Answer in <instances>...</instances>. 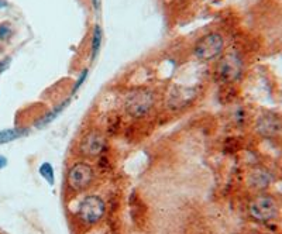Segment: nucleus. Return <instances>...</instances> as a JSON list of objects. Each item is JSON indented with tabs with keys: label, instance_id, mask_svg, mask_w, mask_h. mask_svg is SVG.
Masks as SVG:
<instances>
[{
	"label": "nucleus",
	"instance_id": "obj_17",
	"mask_svg": "<svg viewBox=\"0 0 282 234\" xmlns=\"http://www.w3.org/2000/svg\"><path fill=\"white\" fill-rule=\"evenodd\" d=\"M7 165V158L6 157L0 155V169H3Z\"/></svg>",
	"mask_w": 282,
	"mask_h": 234
},
{
	"label": "nucleus",
	"instance_id": "obj_5",
	"mask_svg": "<svg viewBox=\"0 0 282 234\" xmlns=\"http://www.w3.org/2000/svg\"><path fill=\"white\" fill-rule=\"evenodd\" d=\"M249 213L254 220L267 223L278 216V203L272 196L261 193L250 202Z\"/></svg>",
	"mask_w": 282,
	"mask_h": 234
},
{
	"label": "nucleus",
	"instance_id": "obj_8",
	"mask_svg": "<svg viewBox=\"0 0 282 234\" xmlns=\"http://www.w3.org/2000/svg\"><path fill=\"white\" fill-rule=\"evenodd\" d=\"M271 181H272L271 174L264 168L253 169L249 174V178H247L250 188L256 189V190H263V189L268 188Z\"/></svg>",
	"mask_w": 282,
	"mask_h": 234
},
{
	"label": "nucleus",
	"instance_id": "obj_1",
	"mask_svg": "<svg viewBox=\"0 0 282 234\" xmlns=\"http://www.w3.org/2000/svg\"><path fill=\"white\" fill-rule=\"evenodd\" d=\"M224 51L223 35L216 31H212L202 35L193 47V54L202 62H212L222 57Z\"/></svg>",
	"mask_w": 282,
	"mask_h": 234
},
{
	"label": "nucleus",
	"instance_id": "obj_7",
	"mask_svg": "<svg viewBox=\"0 0 282 234\" xmlns=\"http://www.w3.org/2000/svg\"><path fill=\"white\" fill-rule=\"evenodd\" d=\"M216 72L223 81H236L241 75V61L234 54L224 55L217 64Z\"/></svg>",
	"mask_w": 282,
	"mask_h": 234
},
{
	"label": "nucleus",
	"instance_id": "obj_13",
	"mask_svg": "<svg viewBox=\"0 0 282 234\" xmlns=\"http://www.w3.org/2000/svg\"><path fill=\"white\" fill-rule=\"evenodd\" d=\"M39 175L43 176L46 179L47 182L50 183L51 186L55 182V176H54V168L53 165L50 163H44L41 167H39Z\"/></svg>",
	"mask_w": 282,
	"mask_h": 234
},
{
	"label": "nucleus",
	"instance_id": "obj_12",
	"mask_svg": "<svg viewBox=\"0 0 282 234\" xmlns=\"http://www.w3.org/2000/svg\"><path fill=\"white\" fill-rule=\"evenodd\" d=\"M102 44H103V30H102V27L99 24H96L93 27L92 38H91V59L92 61L98 58Z\"/></svg>",
	"mask_w": 282,
	"mask_h": 234
},
{
	"label": "nucleus",
	"instance_id": "obj_10",
	"mask_svg": "<svg viewBox=\"0 0 282 234\" xmlns=\"http://www.w3.org/2000/svg\"><path fill=\"white\" fill-rule=\"evenodd\" d=\"M282 129L281 122L276 119V117L272 116H264L258 120V124H257V130L260 134H263L265 137H271L278 134Z\"/></svg>",
	"mask_w": 282,
	"mask_h": 234
},
{
	"label": "nucleus",
	"instance_id": "obj_3",
	"mask_svg": "<svg viewBox=\"0 0 282 234\" xmlns=\"http://www.w3.org/2000/svg\"><path fill=\"white\" fill-rule=\"evenodd\" d=\"M95 171L88 163L72 164L66 172V186L72 192H84L93 183Z\"/></svg>",
	"mask_w": 282,
	"mask_h": 234
},
{
	"label": "nucleus",
	"instance_id": "obj_16",
	"mask_svg": "<svg viewBox=\"0 0 282 234\" xmlns=\"http://www.w3.org/2000/svg\"><path fill=\"white\" fill-rule=\"evenodd\" d=\"M10 62H12V57H6V58L0 59V75H2L3 72L6 71L7 68H9Z\"/></svg>",
	"mask_w": 282,
	"mask_h": 234
},
{
	"label": "nucleus",
	"instance_id": "obj_2",
	"mask_svg": "<svg viewBox=\"0 0 282 234\" xmlns=\"http://www.w3.org/2000/svg\"><path fill=\"white\" fill-rule=\"evenodd\" d=\"M155 106V93L150 89H138L130 93L125 100V111L133 119H143Z\"/></svg>",
	"mask_w": 282,
	"mask_h": 234
},
{
	"label": "nucleus",
	"instance_id": "obj_11",
	"mask_svg": "<svg viewBox=\"0 0 282 234\" xmlns=\"http://www.w3.org/2000/svg\"><path fill=\"white\" fill-rule=\"evenodd\" d=\"M28 133H30V130L26 129V127H14V129L0 130V145L16 141V140H19V138H23V137H26Z\"/></svg>",
	"mask_w": 282,
	"mask_h": 234
},
{
	"label": "nucleus",
	"instance_id": "obj_6",
	"mask_svg": "<svg viewBox=\"0 0 282 234\" xmlns=\"http://www.w3.org/2000/svg\"><path fill=\"white\" fill-rule=\"evenodd\" d=\"M106 147V138L102 133L93 130L86 133L79 141V151L86 158H96L99 157Z\"/></svg>",
	"mask_w": 282,
	"mask_h": 234
},
{
	"label": "nucleus",
	"instance_id": "obj_9",
	"mask_svg": "<svg viewBox=\"0 0 282 234\" xmlns=\"http://www.w3.org/2000/svg\"><path fill=\"white\" fill-rule=\"evenodd\" d=\"M69 103H71V98H66L64 99L62 102H59L57 106H53V109L51 110H48L44 114V116H41L34 123V126H35V129H44V127H47L48 124H51L54 122V120H57V117L62 113V111L65 110L66 107L69 106Z\"/></svg>",
	"mask_w": 282,
	"mask_h": 234
},
{
	"label": "nucleus",
	"instance_id": "obj_19",
	"mask_svg": "<svg viewBox=\"0 0 282 234\" xmlns=\"http://www.w3.org/2000/svg\"><path fill=\"white\" fill-rule=\"evenodd\" d=\"M7 7V2L6 0H0V9H5Z\"/></svg>",
	"mask_w": 282,
	"mask_h": 234
},
{
	"label": "nucleus",
	"instance_id": "obj_14",
	"mask_svg": "<svg viewBox=\"0 0 282 234\" xmlns=\"http://www.w3.org/2000/svg\"><path fill=\"white\" fill-rule=\"evenodd\" d=\"M88 76H89V69L88 68H85L84 71L80 72L79 73V76H78V79L75 81V84H73V88H72V92H71V96H73L76 92L82 88V85L85 84L86 82V79H88Z\"/></svg>",
	"mask_w": 282,
	"mask_h": 234
},
{
	"label": "nucleus",
	"instance_id": "obj_4",
	"mask_svg": "<svg viewBox=\"0 0 282 234\" xmlns=\"http://www.w3.org/2000/svg\"><path fill=\"white\" fill-rule=\"evenodd\" d=\"M106 213L105 201L98 195L85 196L78 208V217L88 226L98 224Z\"/></svg>",
	"mask_w": 282,
	"mask_h": 234
},
{
	"label": "nucleus",
	"instance_id": "obj_15",
	"mask_svg": "<svg viewBox=\"0 0 282 234\" xmlns=\"http://www.w3.org/2000/svg\"><path fill=\"white\" fill-rule=\"evenodd\" d=\"M13 35V28L9 23H2L0 24V40L5 41V40H9Z\"/></svg>",
	"mask_w": 282,
	"mask_h": 234
},
{
	"label": "nucleus",
	"instance_id": "obj_18",
	"mask_svg": "<svg viewBox=\"0 0 282 234\" xmlns=\"http://www.w3.org/2000/svg\"><path fill=\"white\" fill-rule=\"evenodd\" d=\"M99 3H100V0H92V6L95 10H96V9L99 7Z\"/></svg>",
	"mask_w": 282,
	"mask_h": 234
}]
</instances>
